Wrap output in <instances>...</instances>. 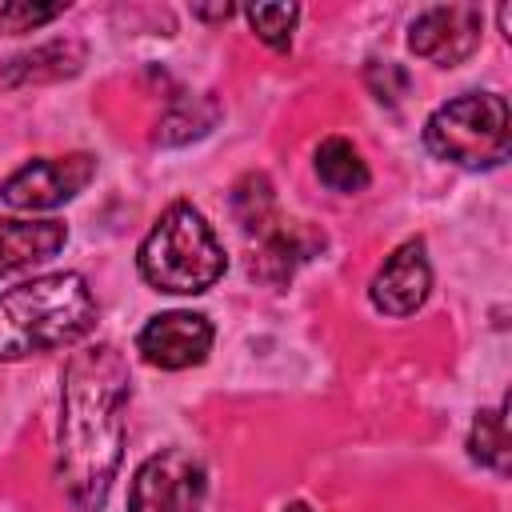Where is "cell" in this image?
Segmentation results:
<instances>
[{
    "label": "cell",
    "mask_w": 512,
    "mask_h": 512,
    "mask_svg": "<svg viewBox=\"0 0 512 512\" xmlns=\"http://www.w3.org/2000/svg\"><path fill=\"white\" fill-rule=\"evenodd\" d=\"M128 364L116 344L72 352L60 388L56 476L76 512H100L124 452Z\"/></svg>",
    "instance_id": "1"
},
{
    "label": "cell",
    "mask_w": 512,
    "mask_h": 512,
    "mask_svg": "<svg viewBox=\"0 0 512 512\" xmlns=\"http://www.w3.org/2000/svg\"><path fill=\"white\" fill-rule=\"evenodd\" d=\"M96 324V296L80 272L32 276L0 292V360L76 344Z\"/></svg>",
    "instance_id": "2"
},
{
    "label": "cell",
    "mask_w": 512,
    "mask_h": 512,
    "mask_svg": "<svg viewBox=\"0 0 512 512\" xmlns=\"http://www.w3.org/2000/svg\"><path fill=\"white\" fill-rule=\"evenodd\" d=\"M136 264L156 292H176V296L208 292L228 268L212 224L184 200L160 212V220L152 224V232L136 252Z\"/></svg>",
    "instance_id": "3"
},
{
    "label": "cell",
    "mask_w": 512,
    "mask_h": 512,
    "mask_svg": "<svg viewBox=\"0 0 512 512\" xmlns=\"http://www.w3.org/2000/svg\"><path fill=\"white\" fill-rule=\"evenodd\" d=\"M424 144L432 156L456 168H496L512 148L508 100L496 92H464L440 104L424 124Z\"/></svg>",
    "instance_id": "4"
},
{
    "label": "cell",
    "mask_w": 512,
    "mask_h": 512,
    "mask_svg": "<svg viewBox=\"0 0 512 512\" xmlns=\"http://www.w3.org/2000/svg\"><path fill=\"white\" fill-rule=\"evenodd\" d=\"M208 472L188 448H164L148 456L128 488V512H200Z\"/></svg>",
    "instance_id": "5"
},
{
    "label": "cell",
    "mask_w": 512,
    "mask_h": 512,
    "mask_svg": "<svg viewBox=\"0 0 512 512\" xmlns=\"http://www.w3.org/2000/svg\"><path fill=\"white\" fill-rule=\"evenodd\" d=\"M92 176H96V160L88 152L44 156V160L20 164L0 184V200L20 208V212H48V208L68 204L76 192H84Z\"/></svg>",
    "instance_id": "6"
},
{
    "label": "cell",
    "mask_w": 512,
    "mask_h": 512,
    "mask_svg": "<svg viewBox=\"0 0 512 512\" xmlns=\"http://www.w3.org/2000/svg\"><path fill=\"white\" fill-rule=\"evenodd\" d=\"M484 12L476 4H432L408 28V48L440 68L464 64L480 48Z\"/></svg>",
    "instance_id": "7"
},
{
    "label": "cell",
    "mask_w": 512,
    "mask_h": 512,
    "mask_svg": "<svg viewBox=\"0 0 512 512\" xmlns=\"http://www.w3.org/2000/svg\"><path fill=\"white\" fill-rule=\"evenodd\" d=\"M208 348H212V324L200 312H160L136 336V352L148 364L168 368V372L200 364Z\"/></svg>",
    "instance_id": "8"
},
{
    "label": "cell",
    "mask_w": 512,
    "mask_h": 512,
    "mask_svg": "<svg viewBox=\"0 0 512 512\" xmlns=\"http://www.w3.org/2000/svg\"><path fill=\"white\" fill-rule=\"evenodd\" d=\"M432 288V264L424 256V240H404L372 276V304L384 316H412Z\"/></svg>",
    "instance_id": "9"
},
{
    "label": "cell",
    "mask_w": 512,
    "mask_h": 512,
    "mask_svg": "<svg viewBox=\"0 0 512 512\" xmlns=\"http://www.w3.org/2000/svg\"><path fill=\"white\" fill-rule=\"evenodd\" d=\"M68 240L60 220H8L0 216V276L24 272L48 256H56Z\"/></svg>",
    "instance_id": "10"
},
{
    "label": "cell",
    "mask_w": 512,
    "mask_h": 512,
    "mask_svg": "<svg viewBox=\"0 0 512 512\" xmlns=\"http://www.w3.org/2000/svg\"><path fill=\"white\" fill-rule=\"evenodd\" d=\"M88 48L80 40H48L32 52H20L4 64L0 84L4 88H24V84H52V80H68L84 68Z\"/></svg>",
    "instance_id": "11"
},
{
    "label": "cell",
    "mask_w": 512,
    "mask_h": 512,
    "mask_svg": "<svg viewBox=\"0 0 512 512\" xmlns=\"http://www.w3.org/2000/svg\"><path fill=\"white\" fill-rule=\"evenodd\" d=\"M316 176L332 192H364L368 180H372L368 176V164L360 160V152L344 136H328L316 148Z\"/></svg>",
    "instance_id": "12"
},
{
    "label": "cell",
    "mask_w": 512,
    "mask_h": 512,
    "mask_svg": "<svg viewBox=\"0 0 512 512\" xmlns=\"http://www.w3.org/2000/svg\"><path fill=\"white\" fill-rule=\"evenodd\" d=\"M468 452H472V460H480V464H488L496 472H508V460H512L508 400H500L492 412H476L472 432H468Z\"/></svg>",
    "instance_id": "13"
},
{
    "label": "cell",
    "mask_w": 512,
    "mask_h": 512,
    "mask_svg": "<svg viewBox=\"0 0 512 512\" xmlns=\"http://www.w3.org/2000/svg\"><path fill=\"white\" fill-rule=\"evenodd\" d=\"M216 124V104L208 96H176L168 104V112L160 116V144H188L196 136H204Z\"/></svg>",
    "instance_id": "14"
},
{
    "label": "cell",
    "mask_w": 512,
    "mask_h": 512,
    "mask_svg": "<svg viewBox=\"0 0 512 512\" xmlns=\"http://www.w3.org/2000/svg\"><path fill=\"white\" fill-rule=\"evenodd\" d=\"M232 212L236 220L244 224V232H272V220H276V196H272V184L264 172H248L236 188H232Z\"/></svg>",
    "instance_id": "15"
},
{
    "label": "cell",
    "mask_w": 512,
    "mask_h": 512,
    "mask_svg": "<svg viewBox=\"0 0 512 512\" xmlns=\"http://www.w3.org/2000/svg\"><path fill=\"white\" fill-rule=\"evenodd\" d=\"M244 16H248L252 32H256L268 48L284 52V48L292 44V28H296V20H300V8H296V4H248Z\"/></svg>",
    "instance_id": "16"
},
{
    "label": "cell",
    "mask_w": 512,
    "mask_h": 512,
    "mask_svg": "<svg viewBox=\"0 0 512 512\" xmlns=\"http://www.w3.org/2000/svg\"><path fill=\"white\" fill-rule=\"evenodd\" d=\"M64 8H68V4H28V0H12V4L0 8V28L12 32V36H20V32H32V28H40V24L64 16Z\"/></svg>",
    "instance_id": "17"
},
{
    "label": "cell",
    "mask_w": 512,
    "mask_h": 512,
    "mask_svg": "<svg viewBox=\"0 0 512 512\" xmlns=\"http://www.w3.org/2000/svg\"><path fill=\"white\" fill-rule=\"evenodd\" d=\"M364 80H368V88L376 92V100H388V104H396L404 92H408V72L400 68V64H392V60H376V64H368V72H364Z\"/></svg>",
    "instance_id": "18"
},
{
    "label": "cell",
    "mask_w": 512,
    "mask_h": 512,
    "mask_svg": "<svg viewBox=\"0 0 512 512\" xmlns=\"http://www.w3.org/2000/svg\"><path fill=\"white\" fill-rule=\"evenodd\" d=\"M200 20H228L232 16V4H216V8H192Z\"/></svg>",
    "instance_id": "19"
},
{
    "label": "cell",
    "mask_w": 512,
    "mask_h": 512,
    "mask_svg": "<svg viewBox=\"0 0 512 512\" xmlns=\"http://www.w3.org/2000/svg\"><path fill=\"white\" fill-rule=\"evenodd\" d=\"M284 512H312V508H308V504H300V500H296V504H288V508H284Z\"/></svg>",
    "instance_id": "20"
}]
</instances>
